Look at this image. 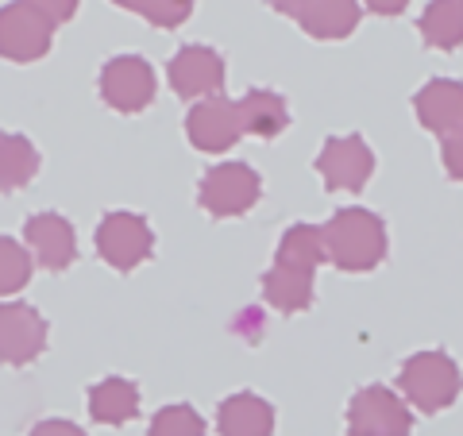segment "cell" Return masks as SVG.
<instances>
[{"mask_svg": "<svg viewBox=\"0 0 463 436\" xmlns=\"http://www.w3.org/2000/svg\"><path fill=\"white\" fill-rule=\"evenodd\" d=\"M112 5H120L128 12H139L147 24L155 27H182L185 20L194 16V0H112Z\"/></svg>", "mask_w": 463, "mask_h": 436, "instance_id": "23", "label": "cell"}, {"mask_svg": "<svg viewBox=\"0 0 463 436\" xmlns=\"http://www.w3.org/2000/svg\"><path fill=\"white\" fill-rule=\"evenodd\" d=\"M54 24L35 12L27 0H12L0 8V58L8 62H35L51 51Z\"/></svg>", "mask_w": 463, "mask_h": 436, "instance_id": "9", "label": "cell"}, {"mask_svg": "<svg viewBox=\"0 0 463 436\" xmlns=\"http://www.w3.org/2000/svg\"><path fill=\"white\" fill-rule=\"evenodd\" d=\"M263 298H267L270 309H279V313H301V309H309V305H313V274L274 263L263 274Z\"/></svg>", "mask_w": 463, "mask_h": 436, "instance_id": "18", "label": "cell"}, {"mask_svg": "<svg viewBox=\"0 0 463 436\" xmlns=\"http://www.w3.org/2000/svg\"><path fill=\"white\" fill-rule=\"evenodd\" d=\"M147 436H205V417H201L194 405H166L158 410Z\"/></svg>", "mask_w": 463, "mask_h": 436, "instance_id": "24", "label": "cell"}, {"mask_svg": "<svg viewBox=\"0 0 463 436\" xmlns=\"http://www.w3.org/2000/svg\"><path fill=\"white\" fill-rule=\"evenodd\" d=\"M35 12H43L54 27L58 24H66V20H74V12H78V0H27Z\"/></svg>", "mask_w": 463, "mask_h": 436, "instance_id": "26", "label": "cell"}, {"mask_svg": "<svg viewBox=\"0 0 463 436\" xmlns=\"http://www.w3.org/2000/svg\"><path fill=\"white\" fill-rule=\"evenodd\" d=\"M155 70L147 58L139 54H116L105 62L100 70V97H105V105L124 112V116H136L143 112L155 100Z\"/></svg>", "mask_w": 463, "mask_h": 436, "instance_id": "5", "label": "cell"}, {"mask_svg": "<svg viewBox=\"0 0 463 436\" xmlns=\"http://www.w3.org/2000/svg\"><path fill=\"white\" fill-rule=\"evenodd\" d=\"M398 386L410 405L425 413H444L448 405L459 398L463 390V374L456 367V359L440 352V347H432V352H417L402 363L398 371Z\"/></svg>", "mask_w": 463, "mask_h": 436, "instance_id": "2", "label": "cell"}, {"mask_svg": "<svg viewBox=\"0 0 463 436\" xmlns=\"http://www.w3.org/2000/svg\"><path fill=\"white\" fill-rule=\"evenodd\" d=\"M27 282H32V255L12 236H0V298L20 294Z\"/></svg>", "mask_w": 463, "mask_h": 436, "instance_id": "22", "label": "cell"}, {"mask_svg": "<svg viewBox=\"0 0 463 436\" xmlns=\"http://www.w3.org/2000/svg\"><path fill=\"white\" fill-rule=\"evenodd\" d=\"M425 47L432 51H459L463 47V0H429L417 20Z\"/></svg>", "mask_w": 463, "mask_h": 436, "instance_id": "19", "label": "cell"}, {"mask_svg": "<svg viewBox=\"0 0 463 436\" xmlns=\"http://www.w3.org/2000/svg\"><path fill=\"white\" fill-rule=\"evenodd\" d=\"M328 259V247H325V228L317 224H294L286 228V236L279 240V259L274 263L282 267H294V270H306V274H317Z\"/></svg>", "mask_w": 463, "mask_h": 436, "instance_id": "20", "label": "cell"}, {"mask_svg": "<svg viewBox=\"0 0 463 436\" xmlns=\"http://www.w3.org/2000/svg\"><path fill=\"white\" fill-rule=\"evenodd\" d=\"M328 263L347 274H367L386 259V224L379 213L347 205L325 224Z\"/></svg>", "mask_w": 463, "mask_h": 436, "instance_id": "1", "label": "cell"}, {"mask_svg": "<svg viewBox=\"0 0 463 436\" xmlns=\"http://www.w3.org/2000/svg\"><path fill=\"white\" fill-rule=\"evenodd\" d=\"M240 109V124L248 136L259 139H274L289 128V109H286V97L274 93V90H251L236 100Z\"/></svg>", "mask_w": 463, "mask_h": 436, "instance_id": "16", "label": "cell"}, {"mask_svg": "<svg viewBox=\"0 0 463 436\" xmlns=\"http://www.w3.org/2000/svg\"><path fill=\"white\" fill-rule=\"evenodd\" d=\"M440 163H444V174L452 182H463V132L448 136L444 147H440Z\"/></svg>", "mask_w": 463, "mask_h": 436, "instance_id": "25", "label": "cell"}, {"mask_svg": "<svg viewBox=\"0 0 463 436\" xmlns=\"http://www.w3.org/2000/svg\"><path fill=\"white\" fill-rule=\"evenodd\" d=\"M24 240L43 270L58 274L78 259V232L62 213H35L32 221L24 224Z\"/></svg>", "mask_w": 463, "mask_h": 436, "instance_id": "12", "label": "cell"}, {"mask_svg": "<svg viewBox=\"0 0 463 436\" xmlns=\"http://www.w3.org/2000/svg\"><path fill=\"white\" fill-rule=\"evenodd\" d=\"M216 432L221 436H270L274 432V410L267 398L240 390L221 402L216 410Z\"/></svg>", "mask_w": 463, "mask_h": 436, "instance_id": "15", "label": "cell"}, {"mask_svg": "<svg viewBox=\"0 0 463 436\" xmlns=\"http://www.w3.org/2000/svg\"><path fill=\"white\" fill-rule=\"evenodd\" d=\"M317 174L325 178L328 190L359 194L374 174V151L367 147L364 136H332L325 139L321 155H317Z\"/></svg>", "mask_w": 463, "mask_h": 436, "instance_id": "8", "label": "cell"}, {"mask_svg": "<svg viewBox=\"0 0 463 436\" xmlns=\"http://www.w3.org/2000/svg\"><path fill=\"white\" fill-rule=\"evenodd\" d=\"M413 413L390 386H364L355 390L347 405V436H410Z\"/></svg>", "mask_w": 463, "mask_h": 436, "instance_id": "4", "label": "cell"}, {"mask_svg": "<svg viewBox=\"0 0 463 436\" xmlns=\"http://www.w3.org/2000/svg\"><path fill=\"white\" fill-rule=\"evenodd\" d=\"M259 197H263V178L248 163H216L205 170V178L197 185V205L216 221L243 216L259 205Z\"/></svg>", "mask_w": 463, "mask_h": 436, "instance_id": "3", "label": "cell"}, {"mask_svg": "<svg viewBox=\"0 0 463 436\" xmlns=\"http://www.w3.org/2000/svg\"><path fill=\"white\" fill-rule=\"evenodd\" d=\"M413 112L425 132L432 136H456L463 132V81L452 78H432L413 97Z\"/></svg>", "mask_w": 463, "mask_h": 436, "instance_id": "14", "label": "cell"}, {"mask_svg": "<svg viewBox=\"0 0 463 436\" xmlns=\"http://www.w3.org/2000/svg\"><path fill=\"white\" fill-rule=\"evenodd\" d=\"M178 97H221L224 90V58L213 47H182L166 66Z\"/></svg>", "mask_w": 463, "mask_h": 436, "instance_id": "13", "label": "cell"}, {"mask_svg": "<svg viewBox=\"0 0 463 436\" xmlns=\"http://www.w3.org/2000/svg\"><path fill=\"white\" fill-rule=\"evenodd\" d=\"M267 5L294 20L309 39L321 43L347 39L359 27V16H364L359 0H267Z\"/></svg>", "mask_w": 463, "mask_h": 436, "instance_id": "7", "label": "cell"}, {"mask_svg": "<svg viewBox=\"0 0 463 436\" xmlns=\"http://www.w3.org/2000/svg\"><path fill=\"white\" fill-rule=\"evenodd\" d=\"M364 5L374 12V16H402L410 0H364Z\"/></svg>", "mask_w": 463, "mask_h": 436, "instance_id": "28", "label": "cell"}, {"mask_svg": "<svg viewBox=\"0 0 463 436\" xmlns=\"http://www.w3.org/2000/svg\"><path fill=\"white\" fill-rule=\"evenodd\" d=\"M185 136L197 151L205 155H224L240 143L243 136V124H240V109L236 100H224V97H205L201 105L190 109L185 116Z\"/></svg>", "mask_w": 463, "mask_h": 436, "instance_id": "11", "label": "cell"}, {"mask_svg": "<svg viewBox=\"0 0 463 436\" xmlns=\"http://www.w3.org/2000/svg\"><path fill=\"white\" fill-rule=\"evenodd\" d=\"M155 251V232L139 213H109L97 224V255L112 270H136Z\"/></svg>", "mask_w": 463, "mask_h": 436, "instance_id": "6", "label": "cell"}, {"mask_svg": "<svg viewBox=\"0 0 463 436\" xmlns=\"http://www.w3.org/2000/svg\"><path fill=\"white\" fill-rule=\"evenodd\" d=\"M39 174V151L32 139L16 132H0V194L24 190Z\"/></svg>", "mask_w": 463, "mask_h": 436, "instance_id": "21", "label": "cell"}, {"mask_svg": "<svg viewBox=\"0 0 463 436\" xmlns=\"http://www.w3.org/2000/svg\"><path fill=\"white\" fill-rule=\"evenodd\" d=\"M32 436H85V429H78L74 421H58V417H51V421H39V425L32 429Z\"/></svg>", "mask_w": 463, "mask_h": 436, "instance_id": "27", "label": "cell"}, {"mask_svg": "<svg viewBox=\"0 0 463 436\" xmlns=\"http://www.w3.org/2000/svg\"><path fill=\"white\" fill-rule=\"evenodd\" d=\"M47 347V321L35 305L8 301L0 305V363L8 367H27Z\"/></svg>", "mask_w": 463, "mask_h": 436, "instance_id": "10", "label": "cell"}, {"mask_svg": "<svg viewBox=\"0 0 463 436\" xmlns=\"http://www.w3.org/2000/svg\"><path fill=\"white\" fill-rule=\"evenodd\" d=\"M90 413L97 425H124V421L139 417V386L132 379H100L97 386H90Z\"/></svg>", "mask_w": 463, "mask_h": 436, "instance_id": "17", "label": "cell"}]
</instances>
